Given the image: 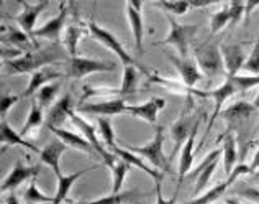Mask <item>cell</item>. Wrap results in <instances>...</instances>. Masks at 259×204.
Returning a JSON list of instances; mask_svg holds the SVG:
<instances>
[{"mask_svg":"<svg viewBox=\"0 0 259 204\" xmlns=\"http://www.w3.org/2000/svg\"><path fill=\"white\" fill-rule=\"evenodd\" d=\"M253 106H254V109H257V111H259V92L256 94V97H254V102H253Z\"/></svg>","mask_w":259,"mask_h":204,"instance_id":"55","label":"cell"},{"mask_svg":"<svg viewBox=\"0 0 259 204\" xmlns=\"http://www.w3.org/2000/svg\"><path fill=\"white\" fill-rule=\"evenodd\" d=\"M66 150H67L66 144H63L61 140H54V142H50L48 145H45L41 148V153H39V160H41V163H45V165H48L53 169V173L56 175V178L63 175L61 173L59 160Z\"/></svg>","mask_w":259,"mask_h":204,"instance_id":"23","label":"cell"},{"mask_svg":"<svg viewBox=\"0 0 259 204\" xmlns=\"http://www.w3.org/2000/svg\"><path fill=\"white\" fill-rule=\"evenodd\" d=\"M248 165H249V169H251V175L256 173L259 169V147H257V150H256V153L253 156V160H251V163H248Z\"/></svg>","mask_w":259,"mask_h":204,"instance_id":"50","label":"cell"},{"mask_svg":"<svg viewBox=\"0 0 259 204\" xmlns=\"http://www.w3.org/2000/svg\"><path fill=\"white\" fill-rule=\"evenodd\" d=\"M136 81H138V67L136 66H123V76H121V84L118 89H95L87 91L85 94H112L118 99H126L136 92Z\"/></svg>","mask_w":259,"mask_h":204,"instance_id":"15","label":"cell"},{"mask_svg":"<svg viewBox=\"0 0 259 204\" xmlns=\"http://www.w3.org/2000/svg\"><path fill=\"white\" fill-rule=\"evenodd\" d=\"M72 109V97L71 94H64L63 97H59L54 104L51 106V109L46 114V120L45 124L50 128H61V125L64 124L66 119H69Z\"/></svg>","mask_w":259,"mask_h":204,"instance_id":"18","label":"cell"},{"mask_svg":"<svg viewBox=\"0 0 259 204\" xmlns=\"http://www.w3.org/2000/svg\"><path fill=\"white\" fill-rule=\"evenodd\" d=\"M230 5V28H233L238 23L241 22L244 17V12H246V7L241 0H233V2H228Z\"/></svg>","mask_w":259,"mask_h":204,"instance_id":"40","label":"cell"},{"mask_svg":"<svg viewBox=\"0 0 259 204\" xmlns=\"http://www.w3.org/2000/svg\"><path fill=\"white\" fill-rule=\"evenodd\" d=\"M45 120H46V117L43 115V107L39 106L36 100H33L25 125H23L22 130H20L22 137H26L28 133H36L39 130V127L45 124Z\"/></svg>","mask_w":259,"mask_h":204,"instance_id":"30","label":"cell"},{"mask_svg":"<svg viewBox=\"0 0 259 204\" xmlns=\"http://www.w3.org/2000/svg\"><path fill=\"white\" fill-rule=\"evenodd\" d=\"M110 152L112 153H115L117 156H120L121 160H125L130 166H136V168H140L141 172H145L146 175H149L153 178V181L156 183V181H162V178H164V173H161V172H158L156 168H153L151 165H148V163H145L141 160V156H138V155H135L133 152H130V150H126V148H121L118 144L115 145L113 148H110Z\"/></svg>","mask_w":259,"mask_h":204,"instance_id":"22","label":"cell"},{"mask_svg":"<svg viewBox=\"0 0 259 204\" xmlns=\"http://www.w3.org/2000/svg\"><path fill=\"white\" fill-rule=\"evenodd\" d=\"M66 20H67V5H66V2H61L59 13L53 20H50L48 23H45L43 26H39V28L35 30V38H46L53 43H59V38H61V33L64 30Z\"/></svg>","mask_w":259,"mask_h":204,"instance_id":"16","label":"cell"},{"mask_svg":"<svg viewBox=\"0 0 259 204\" xmlns=\"http://www.w3.org/2000/svg\"><path fill=\"white\" fill-rule=\"evenodd\" d=\"M146 78L149 83H154V84H159L162 87H166L169 91H174L177 94H187V96H205L207 97V92L203 91H197V89H189V87L184 84V83H179V81H172V79H167V78H162L159 74H146Z\"/></svg>","mask_w":259,"mask_h":204,"instance_id":"29","label":"cell"},{"mask_svg":"<svg viewBox=\"0 0 259 204\" xmlns=\"http://www.w3.org/2000/svg\"><path fill=\"white\" fill-rule=\"evenodd\" d=\"M225 204H240V201H238L236 198H227L225 199Z\"/></svg>","mask_w":259,"mask_h":204,"instance_id":"53","label":"cell"},{"mask_svg":"<svg viewBox=\"0 0 259 204\" xmlns=\"http://www.w3.org/2000/svg\"><path fill=\"white\" fill-rule=\"evenodd\" d=\"M97 168H102V165H94L91 168H85V169H80L77 173H71V175H61L58 176V188H56V194H54V201L53 204H63L67 201V196H69V191H71V186L76 183L80 176L92 172V169H97Z\"/></svg>","mask_w":259,"mask_h":204,"instance_id":"26","label":"cell"},{"mask_svg":"<svg viewBox=\"0 0 259 204\" xmlns=\"http://www.w3.org/2000/svg\"><path fill=\"white\" fill-rule=\"evenodd\" d=\"M58 92H59V84L58 83H50V84H46L45 87H41V89L36 92L35 100L41 107H48V106L54 102V99H56V96H58Z\"/></svg>","mask_w":259,"mask_h":204,"instance_id":"38","label":"cell"},{"mask_svg":"<svg viewBox=\"0 0 259 204\" xmlns=\"http://www.w3.org/2000/svg\"><path fill=\"white\" fill-rule=\"evenodd\" d=\"M164 130L166 128L158 124L154 127V135L151 142H148V144L143 147L125 145V148L130 152H133L135 155L146 158L149 161V165L158 169V172L166 173L169 172V161H167V156L164 155V150H162V145H164Z\"/></svg>","mask_w":259,"mask_h":204,"instance_id":"2","label":"cell"},{"mask_svg":"<svg viewBox=\"0 0 259 204\" xmlns=\"http://www.w3.org/2000/svg\"><path fill=\"white\" fill-rule=\"evenodd\" d=\"M0 142H2V147H23V148H28V150L35 152V153H41V148H38L35 144H31V142L25 140V137H22V133L20 132H15L13 130V127L9 124L7 120H2V124H0Z\"/></svg>","mask_w":259,"mask_h":204,"instance_id":"25","label":"cell"},{"mask_svg":"<svg viewBox=\"0 0 259 204\" xmlns=\"http://www.w3.org/2000/svg\"><path fill=\"white\" fill-rule=\"evenodd\" d=\"M115 64L112 63H105V61H99V59H92V58H79L74 56L66 61V67H64V74L71 79H82L89 74L94 73H108L113 71Z\"/></svg>","mask_w":259,"mask_h":204,"instance_id":"6","label":"cell"},{"mask_svg":"<svg viewBox=\"0 0 259 204\" xmlns=\"http://www.w3.org/2000/svg\"><path fill=\"white\" fill-rule=\"evenodd\" d=\"M89 35V31H85L84 28H80L77 25H69L64 30V38H63V46L66 48L69 58H74L77 53V45L84 37Z\"/></svg>","mask_w":259,"mask_h":204,"instance_id":"31","label":"cell"},{"mask_svg":"<svg viewBox=\"0 0 259 204\" xmlns=\"http://www.w3.org/2000/svg\"><path fill=\"white\" fill-rule=\"evenodd\" d=\"M51 132L56 135V137L63 142V144H66L67 147L76 148V150H80L84 153H89L91 156L99 155L97 152H95V148L84 139L82 133H74V132H69V130H64V128H51Z\"/></svg>","mask_w":259,"mask_h":204,"instance_id":"27","label":"cell"},{"mask_svg":"<svg viewBox=\"0 0 259 204\" xmlns=\"http://www.w3.org/2000/svg\"><path fill=\"white\" fill-rule=\"evenodd\" d=\"M154 7L164 10L167 15H184L187 13V10L190 9L189 0H159V2H154Z\"/></svg>","mask_w":259,"mask_h":204,"instance_id":"35","label":"cell"},{"mask_svg":"<svg viewBox=\"0 0 259 204\" xmlns=\"http://www.w3.org/2000/svg\"><path fill=\"white\" fill-rule=\"evenodd\" d=\"M222 58H223V66H225V74L228 78L238 76V71H241L246 63V53H244L241 45L231 43V45H222L220 46Z\"/></svg>","mask_w":259,"mask_h":204,"instance_id":"12","label":"cell"},{"mask_svg":"<svg viewBox=\"0 0 259 204\" xmlns=\"http://www.w3.org/2000/svg\"><path fill=\"white\" fill-rule=\"evenodd\" d=\"M233 83L236 86L238 92L249 91V89H253V87L259 86V74L257 76H251V74H248V76H240V74H238V76L233 78Z\"/></svg>","mask_w":259,"mask_h":204,"instance_id":"42","label":"cell"},{"mask_svg":"<svg viewBox=\"0 0 259 204\" xmlns=\"http://www.w3.org/2000/svg\"><path fill=\"white\" fill-rule=\"evenodd\" d=\"M228 25H230V5L225 4L220 10L212 13V17H210V30L215 35V33L223 30Z\"/></svg>","mask_w":259,"mask_h":204,"instance_id":"37","label":"cell"},{"mask_svg":"<svg viewBox=\"0 0 259 204\" xmlns=\"http://www.w3.org/2000/svg\"><path fill=\"white\" fill-rule=\"evenodd\" d=\"M23 51L18 48H12V46H2V59L4 61H12L20 56H23Z\"/></svg>","mask_w":259,"mask_h":204,"instance_id":"48","label":"cell"},{"mask_svg":"<svg viewBox=\"0 0 259 204\" xmlns=\"http://www.w3.org/2000/svg\"><path fill=\"white\" fill-rule=\"evenodd\" d=\"M251 176H253V178H251V181H253V183H259V169H257L256 173L251 175Z\"/></svg>","mask_w":259,"mask_h":204,"instance_id":"54","label":"cell"},{"mask_svg":"<svg viewBox=\"0 0 259 204\" xmlns=\"http://www.w3.org/2000/svg\"><path fill=\"white\" fill-rule=\"evenodd\" d=\"M23 201L25 204H43V202H51L54 201V196L51 194H45L41 189L38 188L36 180H31L26 191L23 193Z\"/></svg>","mask_w":259,"mask_h":204,"instance_id":"33","label":"cell"},{"mask_svg":"<svg viewBox=\"0 0 259 204\" xmlns=\"http://www.w3.org/2000/svg\"><path fill=\"white\" fill-rule=\"evenodd\" d=\"M194 54L202 74H205L208 79H213L215 76H220V74L227 78L220 46L212 43H200L194 48Z\"/></svg>","mask_w":259,"mask_h":204,"instance_id":"4","label":"cell"},{"mask_svg":"<svg viewBox=\"0 0 259 204\" xmlns=\"http://www.w3.org/2000/svg\"><path fill=\"white\" fill-rule=\"evenodd\" d=\"M4 204H20V202H18V198L15 196V193H10L9 196H7V199H5Z\"/></svg>","mask_w":259,"mask_h":204,"instance_id":"52","label":"cell"},{"mask_svg":"<svg viewBox=\"0 0 259 204\" xmlns=\"http://www.w3.org/2000/svg\"><path fill=\"white\" fill-rule=\"evenodd\" d=\"M246 175H251L249 165H246V163H238L233 169V173H231L225 181L218 183V185H215L212 189H208L207 193H203L200 196H195L194 199L186 201V202H179V204H213L217 199H220L222 196L228 191V188L236 181V178H240V176H246Z\"/></svg>","mask_w":259,"mask_h":204,"instance_id":"7","label":"cell"},{"mask_svg":"<svg viewBox=\"0 0 259 204\" xmlns=\"http://www.w3.org/2000/svg\"><path fill=\"white\" fill-rule=\"evenodd\" d=\"M154 189H156V204H176V199H177V193H179V189H176L171 199H166L164 196H162L161 181H156V183H154Z\"/></svg>","mask_w":259,"mask_h":204,"instance_id":"47","label":"cell"},{"mask_svg":"<svg viewBox=\"0 0 259 204\" xmlns=\"http://www.w3.org/2000/svg\"><path fill=\"white\" fill-rule=\"evenodd\" d=\"M166 56L169 61H171V64L177 70V73H179L182 83L186 84L189 89H195V84L199 83L203 76L199 64H197V61L190 59V58L176 56V54L169 53V51H166Z\"/></svg>","mask_w":259,"mask_h":204,"instance_id":"9","label":"cell"},{"mask_svg":"<svg viewBox=\"0 0 259 204\" xmlns=\"http://www.w3.org/2000/svg\"><path fill=\"white\" fill-rule=\"evenodd\" d=\"M22 96H17V94H4L2 96V104H0V115H2V120H5V115L9 114V111L18 102V99Z\"/></svg>","mask_w":259,"mask_h":204,"instance_id":"46","label":"cell"},{"mask_svg":"<svg viewBox=\"0 0 259 204\" xmlns=\"http://www.w3.org/2000/svg\"><path fill=\"white\" fill-rule=\"evenodd\" d=\"M235 194L241 196V198L248 199L254 204H259V188L256 186H241L240 189H235Z\"/></svg>","mask_w":259,"mask_h":204,"instance_id":"45","label":"cell"},{"mask_svg":"<svg viewBox=\"0 0 259 204\" xmlns=\"http://www.w3.org/2000/svg\"><path fill=\"white\" fill-rule=\"evenodd\" d=\"M194 122H195L194 117L189 114V102H187L186 109H184V112L181 114V117L177 119L171 127V139L174 140V152H177L181 145L186 144L190 132H192Z\"/></svg>","mask_w":259,"mask_h":204,"instance_id":"21","label":"cell"},{"mask_svg":"<svg viewBox=\"0 0 259 204\" xmlns=\"http://www.w3.org/2000/svg\"><path fill=\"white\" fill-rule=\"evenodd\" d=\"M141 5H143L141 0H130V2H126V18L130 26H132L136 53L140 56L143 54V30H145V26H143Z\"/></svg>","mask_w":259,"mask_h":204,"instance_id":"19","label":"cell"},{"mask_svg":"<svg viewBox=\"0 0 259 204\" xmlns=\"http://www.w3.org/2000/svg\"><path fill=\"white\" fill-rule=\"evenodd\" d=\"M189 4L192 9H202V7H208V5H212L215 4L213 0H189Z\"/></svg>","mask_w":259,"mask_h":204,"instance_id":"49","label":"cell"},{"mask_svg":"<svg viewBox=\"0 0 259 204\" xmlns=\"http://www.w3.org/2000/svg\"><path fill=\"white\" fill-rule=\"evenodd\" d=\"M136 191L132 189L128 193H120V194H110V196H104V198L94 199V201H76L72 204H123L125 199H130Z\"/></svg>","mask_w":259,"mask_h":204,"instance_id":"39","label":"cell"},{"mask_svg":"<svg viewBox=\"0 0 259 204\" xmlns=\"http://www.w3.org/2000/svg\"><path fill=\"white\" fill-rule=\"evenodd\" d=\"M243 70L248 71L251 76H257L259 74V38L254 42V46H253V50H251Z\"/></svg>","mask_w":259,"mask_h":204,"instance_id":"41","label":"cell"},{"mask_svg":"<svg viewBox=\"0 0 259 204\" xmlns=\"http://www.w3.org/2000/svg\"><path fill=\"white\" fill-rule=\"evenodd\" d=\"M66 48L61 43H53L51 46L38 51L25 53L23 56L12 61H4V74L5 76H17V74H28L35 73L38 70H43L45 66L56 63L59 59H69L67 58Z\"/></svg>","mask_w":259,"mask_h":204,"instance_id":"1","label":"cell"},{"mask_svg":"<svg viewBox=\"0 0 259 204\" xmlns=\"http://www.w3.org/2000/svg\"><path fill=\"white\" fill-rule=\"evenodd\" d=\"M164 106H166V100L162 97H153V99L146 100L145 104L130 106L126 115L141 119V120H145V122H148V124L156 127L158 125V114L164 109Z\"/></svg>","mask_w":259,"mask_h":204,"instance_id":"17","label":"cell"},{"mask_svg":"<svg viewBox=\"0 0 259 204\" xmlns=\"http://www.w3.org/2000/svg\"><path fill=\"white\" fill-rule=\"evenodd\" d=\"M223 137V145H222V156H223V168L225 175L230 176L233 173L235 166L238 165V150H236V140L231 133H225Z\"/></svg>","mask_w":259,"mask_h":204,"instance_id":"28","label":"cell"},{"mask_svg":"<svg viewBox=\"0 0 259 204\" xmlns=\"http://www.w3.org/2000/svg\"><path fill=\"white\" fill-rule=\"evenodd\" d=\"M238 92L236 86L233 83V78H225V81L217 87V89L207 92V96H210L213 100H215V106H213V114L212 117L208 119V125H207V130H205V137L210 133V130H212V127L215 125V120L218 119V115H220L222 112V107L225 104V100H227L228 97L235 96V94Z\"/></svg>","mask_w":259,"mask_h":204,"instance_id":"14","label":"cell"},{"mask_svg":"<svg viewBox=\"0 0 259 204\" xmlns=\"http://www.w3.org/2000/svg\"><path fill=\"white\" fill-rule=\"evenodd\" d=\"M126 99H112L105 102H92V104H84L79 107V111L82 114H94L99 117H112V115H123L128 114Z\"/></svg>","mask_w":259,"mask_h":204,"instance_id":"13","label":"cell"},{"mask_svg":"<svg viewBox=\"0 0 259 204\" xmlns=\"http://www.w3.org/2000/svg\"><path fill=\"white\" fill-rule=\"evenodd\" d=\"M50 2H46V0H43V2H38V4H30V2H23V9L22 12L18 13V15L15 17L17 23H18V28H22L26 35H28L31 38V42L35 43V46L38 48V40L35 38V23L36 20L39 18V15H41V12L46 9V5Z\"/></svg>","mask_w":259,"mask_h":204,"instance_id":"10","label":"cell"},{"mask_svg":"<svg viewBox=\"0 0 259 204\" xmlns=\"http://www.w3.org/2000/svg\"><path fill=\"white\" fill-rule=\"evenodd\" d=\"M39 169H41L39 165H25L22 160H17L13 169L5 176L4 181H2V191L4 193H7V191L13 193V189H17L22 183L28 181V180L30 181L35 180L36 175L39 173Z\"/></svg>","mask_w":259,"mask_h":204,"instance_id":"11","label":"cell"},{"mask_svg":"<svg viewBox=\"0 0 259 204\" xmlns=\"http://www.w3.org/2000/svg\"><path fill=\"white\" fill-rule=\"evenodd\" d=\"M167 22L171 30H169V35L162 40V42H158L156 45H171L177 50L181 58H187L189 53V45L194 40L195 33L199 31V25H182L176 20V17L167 15Z\"/></svg>","mask_w":259,"mask_h":204,"instance_id":"5","label":"cell"},{"mask_svg":"<svg viewBox=\"0 0 259 204\" xmlns=\"http://www.w3.org/2000/svg\"><path fill=\"white\" fill-rule=\"evenodd\" d=\"M202 124V115L195 119L194 122V127H192V132H190L189 139L186 140V144L182 145L181 148V156H179V181H177V186L176 189H181L184 178L189 176V173L192 172V166H194V145H195V139H197V133H199V128Z\"/></svg>","mask_w":259,"mask_h":204,"instance_id":"8","label":"cell"},{"mask_svg":"<svg viewBox=\"0 0 259 204\" xmlns=\"http://www.w3.org/2000/svg\"><path fill=\"white\" fill-rule=\"evenodd\" d=\"M220 153H222V150H213V152H210V153H207V156L203 158L202 161H200V165L197 166L195 169H192V172L189 173V178L190 180H197L199 178V175L203 172L205 168H208L210 165H212L213 161H217V160H220Z\"/></svg>","mask_w":259,"mask_h":204,"instance_id":"43","label":"cell"},{"mask_svg":"<svg viewBox=\"0 0 259 204\" xmlns=\"http://www.w3.org/2000/svg\"><path fill=\"white\" fill-rule=\"evenodd\" d=\"M253 109H254V106L248 104V102H236V104L228 107V111L223 112V117L230 122H235L238 119H248Z\"/></svg>","mask_w":259,"mask_h":204,"instance_id":"36","label":"cell"},{"mask_svg":"<svg viewBox=\"0 0 259 204\" xmlns=\"http://www.w3.org/2000/svg\"><path fill=\"white\" fill-rule=\"evenodd\" d=\"M97 133L99 137L104 140L105 147L110 150L115 145H117V140H115V132H113V127H112V122L108 117H97Z\"/></svg>","mask_w":259,"mask_h":204,"instance_id":"34","label":"cell"},{"mask_svg":"<svg viewBox=\"0 0 259 204\" xmlns=\"http://www.w3.org/2000/svg\"><path fill=\"white\" fill-rule=\"evenodd\" d=\"M259 2L257 0H248V2H244V7H246V12H244V15H246V18L251 15V12H253L254 9H257Z\"/></svg>","mask_w":259,"mask_h":204,"instance_id":"51","label":"cell"},{"mask_svg":"<svg viewBox=\"0 0 259 204\" xmlns=\"http://www.w3.org/2000/svg\"><path fill=\"white\" fill-rule=\"evenodd\" d=\"M2 46H12V48L22 50L23 53H30L35 43L22 28H15V26L5 28V26H2Z\"/></svg>","mask_w":259,"mask_h":204,"instance_id":"24","label":"cell"},{"mask_svg":"<svg viewBox=\"0 0 259 204\" xmlns=\"http://www.w3.org/2000/svg\"><path fill=\"white\" fill-rule=\"evenodd\" d=\"M108 168H110V172H112V193L120 194V189L123 186L126 173L132 169V166H130L125 160H121L120 156H117V160H115Z\"/></svg>","mask_w":259,"mask_h":204,"instance_id":"32","label":"cell"},{"mask_svg":"<svg viewBox=\"0 0 259 204\" xmlns=\"http://www.w3.org/2000/svg\"><path fill=\"white\" fill-rule=\"evenodd\" d=\"M87 30H89V35H91L94 40H97L99 43L104 45L107 50H110L115 56L121 61V64H123V66H136L138 70H141V73L148 74L146 67L143 66L141 63H138L135 58L130 56V53L123 48V45L120 43V40L115 37L113 33H110L107 28H104V26L97 25L94 20H91V22L87 23Z\"/></svg>","mask_w":259,"mask_h":204,"instance_id":"3","label":"cell"},{"mask_svg":"<svg viewBox=\"0 0 259 204\" xmlns=\"http://www.w3.org/2000/svg\"><path fill=\"white\" fill-rule=\"evenodd\" d=\"M217 165H218V160L213 161L208 168L203 169V172L199 175V178L195 180V194H197V196H200V193L207 188V185H208L210 178H212V175H213V172H215Z\"/></svg>","mask_w":259,"mask_h":204,"instance_id":"44","label":"cell"},{"mask_svg":"<svg viewBox=\"0 0 259 204\" xmlns=\"http://www.w3.org/2000/svg\"><path fill=\"white\" fill-rule=\"evenodd\" d=\"M59 78H63V73H59L58 70H53V67H43V70H38L31 74L30 83L26 86V89L22 92V97H31L36 96V92L45 87L50 83H56Z\"/></svg>","mask_w":259,"mask_h":204,"instance_id":"20","label":"cell"}]
</instances>
